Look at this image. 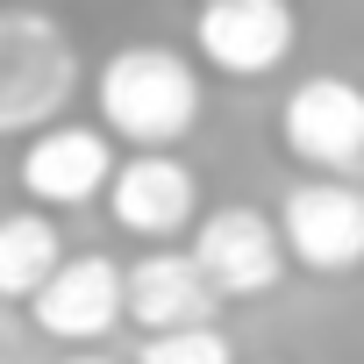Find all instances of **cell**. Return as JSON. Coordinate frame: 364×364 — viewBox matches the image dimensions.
Segmentation results:
<instances>
[{
  "mask_svg": "<svg viewBox=\"0 0 364 364\" xmlns=\"http://www.w3.org/2000/svg\"><path fill=\"white\" fill-rule=\"evenodd\" d=\"M136 364H236V343L222 328H186V336H150Z\"/></svg>",
  "mask_w": 364,
  "mask_h": 364,
  "instance_id": "12",
  "label": "cell"
},
{
  "mask_svg": "<svg viewBox=\"0 0 364 364\" xmlns=\"http://www.w3.org/2000/svg\"><path fill=\"white\" fill-rule=\"evenodd\" d=\"M279 143L314 171V178H350L364 171V86L343 72H314L286 93L279 107Z\"/></svg>",
  "mask_w": 364,
  "mask_h": 364,
  "instance_id": "3",
  "label": "cell"
},
{
  "mask_svg": "<svg viewBox=\"0 0 364 364\" xmlns=\"http://www.w3.org/2000/svg\"><path fill=\"white\" fill-rule=\"evenodd\" d=\"M279 236H286V257L321 279L357 272L364 264V186L357 178H300L279 208Z\"/></svg>",
  "mask_w": 364,
  "mask_h": 364,
  "instance_id": "6",
  "label": "cell"
},
{
  "mask_svg": "<svg viewBox=\"0 0 364 364\" xmlns=\"http://www.w3.org/2000/svg\"><path fill=\"white\" fill-rule=\"evenodd\" d=\"M114 229H129L150 250H171V236L200 229V178L178 150H129L114 186H107Z\"/></svg>",
  "mask_w": 364,
  "mask_h": 364,
  "instance_id": "5",
  "label": "cell"
},
{
  "mask_svg": "<svg viewBox=\"0 0 364 364\" xmlns=\"http://www.w3.org/2000/svg\"><path fill=\"white\" fill-rule=\"evenodd\" d=\"M79 50L58 15L8 8L0 15V136H43L79 100Z\"/></svg>",
  "mask_w": 364,
  "mask_h": 364,
  "instance_id": "2",
  "label": "cell"
},
{
  "mask_svg": "<svg viewBox=\"0 0 364 364\" xmlns=\"http://www.w3.org/2000/svg\"><path fill=\"white\" fill-rule=\"evenodd\" d=\"M222 293L200 279L193 250H143L129 264V321L143 336H186V328H215Z\"/></svg>",
  "mask_w": 364,
  "mask_h": 364,
  "instance_id": "10",
  "label": "cell"
},
{
  "mask_svg": "<svg viewBox=\"0 0 364 364\" xmlns=\"http://www.w3.org/2000/svg\"><path fill=\"white\" fill-rule=\"evenodd\" d=\"M58 364H114L107 350H72V357H58Z\"/></svg>",
  "mask_w": 364,
  "mask_h": 364,
  "instance_id": "13",
  "label": "cell"
},
{
  "mask_svg": "<svg viewBox=\"0 0 364 364\" xmlns=\"http://www.w3.org/2000/svg\"><path fill=\"white\" fill-rule=\"evenodd\" d=\"M36 328L43 336H58V343H100V336H114L122 321H129V264H114V257H100V250H79V257H65V272L36 293Z\"/></svg>",
  "mask_w": 364,
  "mask_h": 364,
  "instance_id": "9",
  "label": "cell"
},
{
  "mask_svg": "<svg viewBox=\"0 0 364 364\" xmlns=\"http://www.w3.org/2000/svg\"><path fill=\"white\" fill-rule=\"evenodd\" d=\"M186 250H193L200 279H208L222 300H264V293L286 279V264H293V257H286L279 222H272L264 208H250V200L208 208Z\"/></svg>",
  "mask_w": 364,
  "mask_h": 364,
  "instance_id": "4",
  "label": "cell"
},
{
  "mask_svg": "<svg viewBox=\"0 0 364 364\" xmlns=\"http://www.w3.org/2000/svg\"><path fill=\"white\" fill-rule=\"evenodd\" d=\"M300 43V15L286 0H208L193 15V50L222 79H272Z\"/></svg>",
  "mask_w": 364,
  "mask_h": 364,
  "instance_id": "8",
  "label": "cell"
},
{
  "mask_svg": "<svg viewBox=\"0 0 364 364\" xmlns=\"http://www.w3.org/2000/svg\"><path fill=\"white\" fill-rule=\"evenodd\" d=\"M100 129L129 150H178L200 129V65L171 43H122L93 79Z\"/></svg>",
  "mask_w": 364,
  "mask_h": 364,
  "instance_id": "1",
  "label": "cell"
},
{
  "mask_svg": "<svg viewBox=\"0 0 364 364\" xmlns=\"http://www.w3.org/2000/svg\"><path fill=\"white\" fill-rule=\"evenodd\" d=\"M114 171H122V157H114V136H107L100 122H58V129H43L36 143H22V164H15L29 208H43V215H50V208L107 200Z\"/></svg>",
  "mask_w": 364,
  "mask_h": 364,
  "instance_id": "7",
  "label": "cell"
},
{
  "mask_svg": "<svg viewBox=\"0 0 364 364\" xmlns=\"http://www.w3.org/2000/svg\"><path fill=\"white\" fill-rule=\"evenodd\" d=\"M65 236L43 208H15V215H0V300H22L36 307V293L65 272Z\"/></svg>",
  "mask_w": 364,
  "mask_h": 364,
  "instance_id": "11",
  "label": "cell"
}]
</instances>
